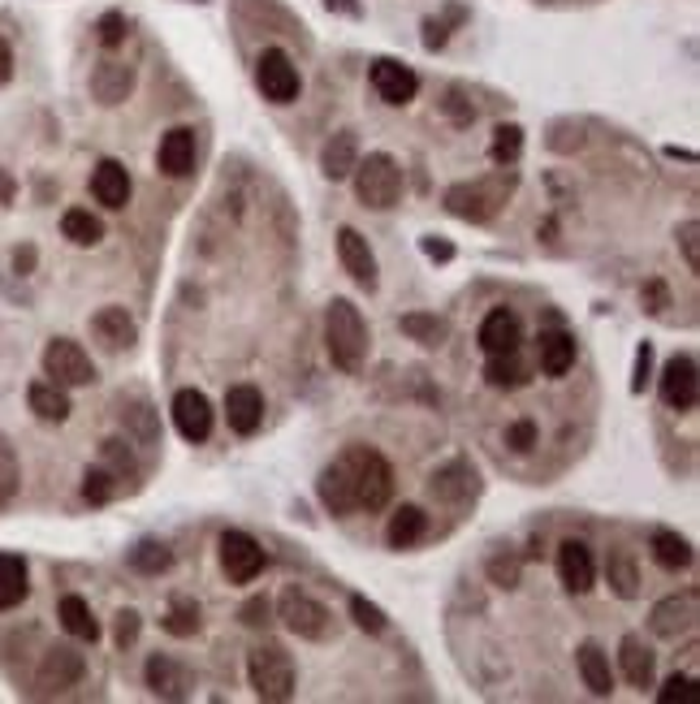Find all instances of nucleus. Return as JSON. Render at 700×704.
<instances>
[{"instance_id": "nucleus-41", "label": "nucleus", "mask_w": 700, "mask_h": 704, "mask_svg": "<svg viewBox=\"0 0 700 704\" xmlns=\"http://www.w3.org/2000/svg\"><path fill=\"white\" fill-rule=\"evenodd\" d=\"M131 566H135L139 575H165V570L173 566V549H169L165 541H139V545L131 549Z\"/></svg>"}, {"instance_id": "nucleus-33", "label": "nucleus", "mask_w": 700, "mask_h": 704, "mask_svg": "<svg viewBox=\"0 0 700 704\" xmlns=\"http://www.w3.org/2000/svg\"><path fill=\"white\" fill-rule=\"evenodd\" d=\"M31 592V570L26 558L18 554H0V610H18Z\"/></svg>"}, {"instance_id": "nucleus-10", "label": "nucleus", "mask_w": 700, "mask_h": 704, "mask_svg": "<svg viewBox=\"0 0 700 704\" xmlns=\"http://www.w3.org/2000/svg\"><path fill=\"white\" fill-rule=\"evenodd\" d=\"M657 389H662V402H666L670 411H679V416H692V411H697V394H700L697 354H688V351L675 354V359L666 363V372H662Z\"/></svg>"}, {"instance_id": "nucleus-9", "label": "nucleus", "mask_w": 700, "mask_h": 704, "mask_svg": "<svg viewBox=\"0 0 700 704\" xmlns=\"http://www.w3.org/2000/svg\"><path fill=\"white\" fill-rule=\"evenodd\" d=\"M82 674H87L82 652H78L74 644H53V648L44 652L39 670H35V688H39L44 696H61V692H70V688L82 683Z\"/></svg>"}, {"instance_id": "nucleus-40", "label": "nucleus", "mask_w": 700, "mask_h": 704, "mask_svg": "<svg viewBox=\"0 0 700 704\" xmlns=\"http://www.w3.org/2000/svg\"><path fill=\"white\" fill-rule=\"evenodd\" d=\"M122 423H126V432H131L139 445H156V441H160V423H156V411H151L147 402L122 407Z\"/></svg>"}, {"instance_id": "nucleus-1", "label": "nucleus", "mask_w": 700, "mask_h": 704, "mask_svg": "<svg viewBox=\"0 0 700 704\" xmlns=\"http://www.w3.org/2000/svg\"><path fill=\"white\" fill-rule=\"evenodd\" d=\"M325 351L342 372H359L368 359V325L350 298H334L325 307Z\"/></svg>"}, {"instance_id": "nucleus-29", "label": "nucleus", "mask_w": 700, "mask_h": 704, "mask_svg": "<svg viewBox=\"0 0 700 704\" xmlns=\"http://www.w3.org/2000/svg\"><path fill=\"white\" fill-rule=\"evenodd\" d=\"M537 363L545 376H566L575 367V338L562 329H541L537 338Z\"/></svg>"}, {"instance_id": "nucleus-53", "label": "nucleus", "mask_w": 700, "mask_h": 704, "mask_svg": "<svg viewBox=\"0 0 700 704\" xmlns=\"http://www.w3.org/2000/svg\"><path fill=\"white\" fill-rule=\"evenodd\" d=\"M648 381H653V347H648V342H640V347H635V376H631V394H644V389H648Z\"/></svg>"}, {"instance_id": "nucleus-43", "label": "nucleus", "mask_w": 700, "mask_h": 704, "mask_svg": "<svg viewBox=\"0 0 700 704\" xmlns=\"http://www.w3.org/2000/svg\"><path fill=\"white\" fill-rule=\"evenodd\" d=\"M100 467H109L117 480H135V476H139L135 454H131V450H126V441H117V436H109V441L100 445Z\"/></svg>"}, {"instance_id": "nucleus-54", "label": "nucleus", "mask_w": 700, "mask_h": 704, "mask_svg": "<svg viewBox=\"0 0 700 704\" xmlns=\"http://www.w3.org/2000/svg\"><path fill=\"white\" fill-rule=\"evenodd\" d=\"M697 692V679L692 674H670L666 683H662V692H657V701L670 704V701H688Z\"/></svg>"}, {"instance_id": "nucleus-31", "label": "nucleus", "mask_w": 700, "mask_h": 704, "mask_svg": "<svg viewBox=\"0 0 700 704\" xmlns=\"http://www.w3.org/2000/svg\"><path fill=\"white\" fill-rule=\"evenodd\" d=\"M606 583H610V592L619 597V601H635L640 597V566H635V554L631 549H610V558H606Z\"/></svg>"}, {"instance_id": "nucleus-49", "label": "nucleus", "mask_w": 700, "mask_h": 704, "mask_svg": "<svg viewBox=\"0 0 700 704\" xmlns=\"http://www.w3.org/2000/svg\"><path fill=\"white\" fill-rule=\"evenodd\" d=\"M95 39H100L104 48H117V44L126 39V18H122L117 9H109V13L95 22Z\"/></svg>"}, {"instance_id": "nucleus-62", "label": "nucleus", "mask_w": 700, "mask_h": 704, "mask_svg": "<svg viewBox=\"0 0 700 704\" xmlns=\"http://www.w3.org/2000/svg\"><path fill=\"white\" fill-rule=\"evenodd\" d=\"M325 9L347 13V18H359V13H363V4H359V0H325Z\"/></svg>"}, {"instance_id": "nucleus-38", "label": "nucleus", "mask_w": 700, "mask_h": 704, "mask_svg": "<svg viewBox=\"0 0 700 704\" xmlns=\"http://www.w3.org/2000/svg\"><path fill=\"white\" fill-rule=\"evenodd\" d=\"M485 381H489L493 389H523L528 385V367H523V359L519 351H506V354H489V363H485Z\"/></svg>"}, {"instance_id": "nucleus-50", "label": "nucleus", "mask_w": 700, "mask_h": 704, "mask_svg": "<svg viewBox=\"0 0 700 704\" xmlns=\"http://www.w3.org/2000/svg\"><path fill=\"white\" fill-rule=\"evenodd\" d=\"M675 238H679V247H684V260H688V269L700 273V220H684L679 229H675Z\"/></svg>"}, {"instance_id": "nucleus-37", "label": "nucleus", "mask_w": 700, "mask_h": 704, "mask_svg": "<svg viewBox=\"0 0 700 704\" xmlns=\"http://www.w3.org/2000/svg\"><path fill=\"white\" fill-rule=\"evenodd\" d=\"M398 329H403L411 342L428 347V351L445 347V338H450V325H445L441 316H432V311H407V316L398 320Z\"/></svg>"}, {"instance_id": "nucleus-36", "label": "nucleus", "mask_w": 700, "mask_h": 704, "mask_svg": "<svg viewBox=\"0 0 700 704\" xmlns=\"http://www.w3.org/2000/svg\"><path fill=\"white\" fill-rule=\"evenodd\" d=\"M160 627L173 635V639H191V635H200V627H204L200 601H195V597H182V592H178V597L169 601V610H165Z\"/></svg>"}, {"instance_id": "nucleus-59", "label": "nucleus", "mask_w": 700, "mask_h": 704, "mask_svg": "<svg viewBox=\"0 0 700 704\" xmlns=\"http://www.w3.org/2000/svg\"><path fill=\"white\" fill-rule=\"evenodd\" d=\"M13 273H22V277L35 273V247H18L13 251Z\"/></svg>"}, {"instance_id": "nucleus-24", "label": "nucleus", "mask_w": 700, "mask_h": 704, "mask_svg": "<svg viewBox=\"0 0 700 704\" xmlns=\"http://www.w3.org/2000/svg\"><path fill=\"white\" fill-rule=\"evenodd\" d=\"M131 91H135V70H131L126 61H100V66H95V73H91V95H95L104 109L122 104Z\"/></svg>"}, {"instance_id": "nucleus-56", "label": "nucleus", "mask_w": 700, "mask_h": 704, "mask_svg": "<svg viewBox=\"0 0 700 704\" xmlns=\"http://www.w3.org/2000/svg\"><path fill=\"white\" fill-rule=\"evenodd\" d=\"M445 39H450V31H445V22H437V18H428V22H424V48H428V53H437V48H445Z\"/></svg>"}, {"instance_id": "nucleus-46", "label": "nucleus", "mask_w": 700, "mask_h": 704, "mask_svg": "<svg viewBox=\"0 0 700 704\" xmlns=\"http://www.w3.org/2000/svg\"><path fill=\"white\" fill-rule=\"evenodd\" d=\"M82 497H87L91 506H109V501L117 497V476H113L109 467H87V476H82Z\"/></svg>"}, {"instance_id": "nucleus-51", "label": "nucleus", "mask_w": 700, "mask_h": 704, "mask_svg": "<svg viewBox=\"0 0 700 704\" xmlns=\"http://www.w3.org/2000/svg\"><path fill=\"white\" fill-rule=\"evenodd\" d=\"M537 436H541V428L532 420H515L510 428H506V445L515 450V454H528L532 445H537Z\"/></svg>"}, {"instance_id": "nucleus-2", "label": "nucleus", "mask_w": 700, "mask_h": 704, "mask_svg": "<svg viewBox=\"0 0 700 704\" xmlns=\"http://www.w3.org/2000/svg\"><path fill=\"white\" fill-rule=\"evenodd\" d=\"M247 683L251 692L264 704H285L294 696V683H298V670H294V657L281 648V644H260L247 652Z\"/></svg>"}, {"instance_id": "nucleus-44", "label": "nucleus", "mask_w": 700, "mask_h": 704, "mask_svg": "<svg viewBox=\"0 0 700 704\" xmlns=\"http://www.w3.org/2000/svg\"><path fill=\"white\" fill-rule=\"evenodd\" d=\"M350 618H354V627L368 635H385L389 632V614L376 605V601H368V597H350Z\"/></svg>"}, {"instance_id": "nucleus-48", "label": "nucleus", "mask_w": 700, "mask_h": 704, "mask_svg": "<svg viewBox=\"0 0 700 704\" xmlns=\"http://www.w3.org/2000/svg\"><path fill=\"white\" fill-rule=\"evenodd\" d=\"M441 113H445L454 126H472V122H476V104H472V100H463V91H459V87H450V91H445Z\"/></svg>"}, {"instance_id": "nucleus-60", "label": "nucleus", "mask_w": 700, "mask_h": 704, "mask_svg": "<svg viewBox=\"0 0 700 704\" xmlns=\"http://www.w3.org/2000/svg\"><path fill=\"white\" fill-rule=\"evenodd\" d=\"M13 78V48H9V39H0V87Z\"/></svg>"}, {"instance_id": "nucleus-6", "label": "nucleus", "mask_w": 700, "mask_h": 704, "mask_svg": "<svg viewBox=\"0 0 700 704\" xmlns=\"http://www.w3.org/2000/svg\"><path fill=\"white\" fill-rule=\"evenodd\" d=\"M44 376L61 389H82V385H95V363L74 338H53L44 347Z\"/></svg>"}, {"instance_id": "nucleus-16", "label": "nucleus", "mask_w": 700, "mask_h": 704, "mask_svg": "<svg viewBox=\"0 0 700 704\" xmlns=\"http://www.w3.org/2000/svg\"><path fill=\"white\" fill-rule=\"evenodd\" d=\"M173 428L191 445H204L212 436V402L200 389H178L173 394Z\"/></svg>"}, {"instance_id": "nucleus-61", "label": "nucleus", "mask_w": 700, "mask_h": 704, "mask_svg": "<svg viewBox=\"0 0 700 704\" xmlns=\"http://www.w3.org/2000/svg\"><path fill=\"white\" fill-rule=\"evenodd\" d=\"M13 195H18V182H13V173H9V169H0V208H4V204H13Z\"/></svg>"}, {"instance_id": "nucleus-35", "label": "nucleus", "mask_w": 700, "mask_h": 704, "mask_svg": "<svg viewBox=\"0 0 700 704\" xmlns=\"http://www.w3.org/2000/svg\"><path fill=\"white\" fill-rule=\"evenodd\" d=\"M57 618H61V627H66L74 639H82V644H95V639H100V623H95L91 605H87L78 592L61 597V605H57Z\"/></svg>"}, {"instance_id": "nucleus-30", "label": "nucleus", "mask_w": 700, "mask_h": 704, "mask_svg": "<svg viewBox=\"0 0 700 704\" xmlns=\"http://www.w3.org/2000/svg\"><path fill=\"white\" fill-rule=\"evenodd\" d=\"M424 532H428V514L420 506H398L389 514V523H385V545L389 549H411V545L424 541Z\"/></svg>"}, {"instance_id": "nucleus-15", "label": "nucleus", "mask_w": 700, "mask_h": 704, "mask_svg": "<svg viewBox=\"0 0 700 704\" xmlns=\"http://www.w3.org/2000/svg\"><path fill=\"white\" fill-rule=\"evenodd\" d=\"M316 493H320L329 514H350L354 510V458H350V445L320 472Z\"/></svg>"}, {"instance_id": "nucleus-7", "label": "nucleus", "mask_w": 700, "mask_h": 704, "mask_svg": "<svg viewBox=\"0 0 700 704\" xmlns=\"http://www.w3.org/2000/svg\"><path fill=\"white\" fill-rule=\"evenodd\" d=\"M264 566H269V554L256 536H247L238 527L221 532V570L229 575V583H251L264 575Z\"/></svg>"}, {"instance_id": "nucleus-42", "label": "nucleus", "mask_w": 700, "mask_h": 704, "mask_svg": "<svg viewBox=\"0 0 700 704\" xmlns=\"http://www.w3.org/2000/svg\"><path fill=\"white\" fill-rule=\"evenodd\" d=\"M519 151H523V126H497L493 130V143H489V156H493V164H501V169H510L515 160H519Z\"/></svg>"}, {"instance_id": "nucleus-28", "label": "nucleus", "mask_w": 700, "mask_h": 704, "mask_svg": "<svg viewBox=\"0 0 700 704\" xmlns=\"http://www.w3.org/2000/svg\"><path fill=\"white\" fill-rule=\"evenodd\" d=\"M26 407H31V416L44 423H66L70 420V394L61 389V385H53V381H31V389H26Z\"/></svg>"}, {"instance_id": "nucleus-52", "label": "nucleus", "mask_w": 700, "mask_h": 704, "mask_svg": "<svg viewBox=\"0 0 700 704\" xmlns=\"http://www.w3.org/2000/svg\"><path fill=\"white\" fill-rule=\"evenodd\" d=\"M139 632H143V618H139V610H122L117 614V627H113V644L126 652L135 639H139Z\"/></svg>"}, {"instance_id": "nucleus-55", "label": "nucleus", "mask_w": 700, "mask_h": 704, "mask_svg": "<svg viewBox=\"0 0 700 704\" xmlns=\"http://www.w3.org/2000/svg\"><path fill=\"white\" fill-rule=\"evenodd\" d=\"M269 614H273V605H269V597H251L242 610H238V618H242V627H269Z\"/></svg>"}, {"instance_id": "nucleus-13", "label": "nucleus", "mask_w": 700, "mask_h": 704, "mask_svg": "<svg viewBox=\"0 0 700 704\" xmlns=\"http://www.w3.org/2000/svg\"><path fill=\"white\" fill-rule=\"evenodd\" d=\"M445 208L454 212L459 220L485 225V220H493V212L501 208V186H489V182H459V186L445 191Z\"/></svg>"}, {"instance_id": "nucleus-22", "label": "nucleus", "mask_w": 700, "mask_h": 704, "mask_svg": "<svg viewBox=\"0 0 700 704\" xmlns=\"http://www.w3.org/2000/svg\"><path fill=\"white\" fill-rule=\"evenodd\" d=\"M156 164L165 178H187L195 169V130L191 126H173L160 135V147H156Z\"/></svg>"}, {"instance_id": "nucleus-3", "label": "nucleus", "mask_w": 700, "mask_h": 704, "mask_svg": "<svg viewBox=\"0 0 700 704\" xmlns=\"http://www.w3.org/2000/svg\"><path fill=\"white\" fill-rule=\"evenodd\" d=\"M354 195L359 204L372 212H389L403 200V164L389 151H372L368 160L354 164Z\"/></svg>"}, {"instance_id": "nucleus-26", "label": "nucleus", "mask_w": 700, "mask_h": 704, "mask_svg": "<svg viewBox=\"0 0 700 704\" xmlns=\"http://www.w3.org/2000/svg\"><path fill=\"white\" fill-rule=\"evenodd\" d=\"M354 164H359V139H354V130L329 135V143L320 147V173H325L329 182H347L350 173H354Z\"/></svg>"}, {"instance_id": "nucleus-19", "label": "nucleus", "mask_w": 700, "mask_h": 704, "mask_svg": "<svg viewBox=\"0 0 700 704\" xmlns=\"http://www.w3.org/2000/svg\"><path fill=\"white\" fill-rule=\"evenodd\" d=\"M91 333H95V342H104V351H131L139 342L135 316L126 307H117V303H109V307H100L91 316Z\"/></svg>"}, {"instance_id": "nucleus-17", "label": "nucleus", "mask_w": 700, "mask_h": 704, "mask_svg": "<svg viewBox=\"0 0 700 704\" xmlns=\"http://www.w3.org/2000/svg\"><path fill=\"white\" fill-rule=\"evenodd\" d=\"M338 260L350 273V282L363 285V289H376V256L368 247V238L354 229V225H342L338 229Z\"/></svg>"}, {"instance_id": "nucleus-12", "label": "nucleus", "mask_w": 700, "mask_h": 704, "mask_svg": "<svg viewBox=\"0 0 700 704\" xmlns=\"http://www.w3.org/2000/svg\"><path fill=\"white\" fill-rule=\"evenodd\" d=\"M368 82H372V91H376L385 104H394V109H403V104H411V100L420 95L416 70L403 66V61H394V57H376L372 70H368Z\"/></svg>"}, {"instance_id": "nucleus-4", "label": "nucleus", "mask_w": 700, "mask_h": 704, "mask_svg": "<svg viewBox=\"0 0 700 704\" xmlns=\"http://www.w3.org/2000/svg\"><path fill=\"white\" fill-rule=\"evenodd\" d=\"M350 458H354V510H385L389 497H394V467L381 450H368V445H350Z\"/></svg>"}, {"instance_id": "nucleus-8", "label": "nucleus", "mask_w": 700, "mask_h": 704, "mask_svg": "<svg viewBox=\"0 0 700 704\" xmlns=\"http://www.w3.org/2000/svg\"><path fill=\"white\" fill-rule=\"evenodd\" d=\"M700 623V592L697 588H688V592H675V597H666V601H657L653 605V614H648V632L657 635V639H684V635H692Z\"/></svg>"}, {"instance_id": "nucleus-45", "label": "nucleus", "mask_w": 700, "mask_h": 704, "mask_svg": "<svg viewBox=\"0 0 700 704\" xmlns=\"http://www.w3.org/2000/svg\"><path fill=\"white\" fill-rule=\"evenodd\" d=\"M18 485H22V463H18V450L9 436H0V506H9L18 497Z\"/></svg>"}, {"instance_id": "nucleus-20", "label": "nucleus", "mask_w": 700, "mask_h": 704, "mask_svg": "<svg viewBox=\"0 0 700 704\" xmlns=\"http://www.w3.org/2000/svg\"><path fill=\"white\" fill-rule=\"evenodd\" d=\"M558 579H562V588L575 592V597L592 592V583H597V563H592V549H588L584 541H562L558 545Z\"/></svg>"}, {"instance_id": "nucleus-32", "label": "nucleus", "mask_w": 700, "mask_h": 704, "mask_svg": "<svg viewBox=\"0 0 700 704\" xmlns=\"http://www.w3.org/2000/svg\"><path fill=\"white\" fill-rule=\"evenodd\" d=\"M648 554H653V563L662 566V570H688V566L697 563L692 545H688L679 532H666V527H657V532L648 536Z\"/></svg>"}, {"instance_id": "nucleus-21", "label": "nucleus", "mask_w": 700, "mask_h": 704, "mask_svg": "<svg viewBox=\"0 0 700 704\" xmlns=\"http://www.w3.org/2000/svg\"><path fill=\"white\" fill-rule=\"evenodd\" d=\"M131 191H135V182H131V169H126L122 160H100V164L91 169V195H95V204L117 212L131 204Z\"/></svg>"}, {"instance_id": "nucleus-23", "label": "nucleus", "mask_w": 700, "mask_h": 704, "mask_svg": "<svg viewBox=\"0 0 700 704\" xmlns=\"http://www.w3.org/2000/svg\"><path fill=\"white\" fill-rule=\"evenodd\" d=\"M481 351L485 354H506V351H519L523 342V329H519V316L510 307H493L489 316L481 320V333H476Z\"/></svg>"}, {"instance_id": "nucleus-47", "label": "nucleus", "mask_w": 700, "mask_h": 704, "mask_svg": "<svg viewBox=\"0 0 700 704\" xmlns=\"http://www.w3.org/2000/svg\"><path fill=\"white\" fill-rule=\"evenodd\" d=\"M489 583H497V588H519V579H523V558L519 554H493L489 558Z\"/></svg>"}, {"instance_id": "nucleus-39", "label": "nucleus", "mask_w": 700, "mask_h": 704, "mask_svg": "<svg viewBox=\"0 0 700 704\" xmlns=\"http://www.w3.org/2000/svg\"><path fill=\"white\" fill-rule=\"evenodd\" d=\"M61 234L70 238L74 247H95L104 238V225H100V216H91L87 208H70L61 216Z\"/></svg>"}, {"instance_id": "nucleus-34", "label": "nucleus", "mask_w": 700, "mask_h": 704, "mask_svg": "<svg viewBox=\"0 0 700 704\" xmlns=\"http://www.w3.org/2000/svg\"><path fill=\"white\" fill-rule=\"evenodd\" d=\"M472 493H476V472H472L463 458L445 463V467L432 476V497H441V501H467Z\"/></svg>"}, {"instance_id": "nucleus-57", "label": "nucleus", "mask_w": 700, "mask_h": 704, "mask_svg": "<svg viewBox=\"0 0 700 704\" xmlns=\"http://www.w3.org/2000/svg\"><path fill=\"white\" fill-rule=\"evenodd\" d=\"M640 298H644V307H648V311H666V285L662 282H648Z\"/></svg>"}, {"instance_id": "nucleus-11", "label": "nucleus", "mask_w": 700, "mask_h": 704, "mask_svg": "<svg viewBox=\"0 0 700 704\" xmlns=\"http://www.w3.org/2000/svg\"><path fill=\"white\" fill-rule=\"evenodd\" d=\"M256 87H260L264 100H273V104H294L303 82H298L294 61H290L281 48H264L260 61H256Z\"/></svg>"}, {"instance_id": "nucleus-63", "label": "nucleus", "mask_w": 700, "mask_h": 704, "mask_svg": "<svg viewBox=\"0 0 700 704\" xmlns=\"http://www.w3.org/2000/svg\"><path fill=\"white\" fill-rule=\"evenodd\" d=\"M200 4H204V0H200Z\"/></svg>"}, {"instance_id": "nucleus-25", "label": "nucleus", "mask_w": 700, "mask_h": 704, "mask_svg": "<svg viewBox=\"0 0 700 704\" xmlns=\"http://www.w3.org/2000/svg\"><path fill=\"white\" fill-rule=\"evenodd\" d=\"M575 666H579V679H584V688L592 692V696H610L614 692V670H610V652L601 648V644H579V652H575Z\"/></svg>"}, {"instance_id": "nucleus-27", "label": "nucleus", "mask_w": 700, "mask_h": 704, "mask_svg": "<svg viewBox=\"0 0 700 704\" xmlns=\"http://www.w3.org/2000/svg\"><path fill=\"white\" fill-rule=\"evenodd\" d=\"M619 670H623V679H628L635 692L653 688L657 661H653V652H648V644H644L640 635H623V644H619Z\"/></svg>"}, {"instance_id": "nucleus-5", "label": "nucleus", "mask_w": 700, "mask_h": 704, "mask_svg": "<svg viewBox=\"0 0 700 704\" xmlns=\"http://www.w3.org/2000/svg\"><path fill=\"white\" fill-rule=\"evenodd\" d=\"M278 618L285 623V632L307 639V644H320V639H329V632H334V614H329L312 592H303V588H285V592H281Z\"/></svg>"}, {"instance_id": "nucleus-58", "label": "nucleus", "mask_w": 700, "mask_h": 704, "mask_svg": "<svg viewBox=\"0 0 700 704\" xmlns=\"http://www.w3.org/2000/svg\"><path fill=\"white\" fill-rule=\"evenodd\" d=\"M420 247H424V256H428V260H454V247H450V242H437V238H420Z\"/></svg>"}, {"instance_id": "nucleus-14", "label": "nucleus", "mask_w": 700, "mask_h": 704, "mask_svg": "<svg viewBox=\"0 0 700 704\" xmlns=\"http://www.w3.org/2000/svg\"><path fill=\"white\" fill-rule=\"evenodd\" d=\"M143 683H147V692H151V696H160V701H187V696H191V688H195L191 670H187L182 661L165 657V652H151V657H147V666H143Z\"/></svg>"}, {"instance_id": "nucleus-18", "label": "nucleus", "mask_w": 700, "mask_h": 704, "mask_svg": "<svg viewBox=\"0 0 700 704\" xmlns=\"http://www.w3.org/2000/svg\"><path fill=\"white\" fill-rule=\"evenodd\" d=\"M225 423L238 436H256L264 423V394L256 385H229L225 389Z\"/></svg>"}]
</instances>
